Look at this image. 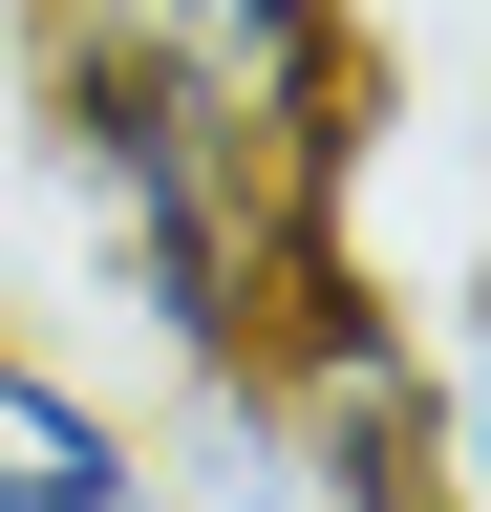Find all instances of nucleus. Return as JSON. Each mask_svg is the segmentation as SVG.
Instances as JSON below:
<instances>
[{
	"label": "nucleus",
	"instance_id": "obj_3",
	"mask_svg": "<svg viewBox=\"0 0 491 512\" xmlns=\"http://www.w3.org/2000/svg\"><path fill=\"white\" fill-rule=\"evenodd\" d=\"M0 512H171L129 384L65 363V342H22V320H0Z\"/></svg>",
	"mask_w": 491,
	"mask_h": 512
},
{
	"label": "nucleus",
	"instance_id": "obj_2",
	"mask_svg": "<svg viewBox=\"0 0 491 512\" xmlns=\"http://www.w3.org/2000/svg\"><path fill=\"white\" fill-rule=\"evenodd\" d=\"M107 22L193 64V86L257 128V171H278V192H321V171H342V107H363V0H107Z\"/></svg>",
	"mask_w": 491,
	"mask_h": 512
},
{
	"label": "nucleus",
	"instance_id": "obj_4",
	"mask_svg": "<svg viewBox=\"0 0 491 512\" xmlns=\"http://www.w3.org/2000/svg\"><path fill=\"white\" fill-rule=\"evenodd\" d=\"M449 512H491V342H449Z\"/></svg>",
	"mask_w": 491,
	"mask_h": 512
},
{
	"label": "nucleus",
	"instance_id": "obj_1",
	"mask_svg": "<svg viewBox=\"0 0 491 512\" xmlns=\"http://www.w3.org/2000/svg\"><path fill=\"white\" fill-rule=\"evenodd\" d=\"M22 171H65L86 278H107V320H129L171 384H235V363H257V299L321 256V192H278L257 128H235L171 43H129L107 0L43 22V128H22Z\"/></svg>",
	"mask_w": 491,
	"mask_h": 512
},
{
	"label": "nucleus",
	"instance_id": "obj_5",
	"mask_svg": "<svg viewBox=\"0 0 491 512\" xmlns=\"http://www.w3.org/2000/svg\"><path fill=\"white\" fill-rule=\"evenodd\" d=\"M43 22H65V0H0V171H22V128H43Z\"/></svg>",
	"mask_w": 491,
	"mask_h": 512
}]
</instances>
